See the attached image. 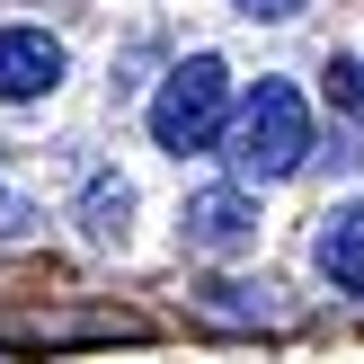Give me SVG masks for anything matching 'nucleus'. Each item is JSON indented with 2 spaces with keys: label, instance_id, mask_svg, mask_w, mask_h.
<instances>
[{
  "label": "nucleus",
  "instance_id": "obj_1",
  "mask_svg": "<svg viewBox=\"0 0 364 364\" xmlns=\"http://www.w3.org/2000/svg\"><path fill=\"white\" fill-rule=\"evenodd\" d=\"M223 160L240 178H294L302 160H311V98H302L294 80H258L240 107H231V124H223Z\"/></svg>",
  "mask_w": 364,
  "mask_h": 364
},
{
  "label": "nucleus",
  "instance_id": "obj_2",
  "mask_svg": "<svg viewBox=\"0 0 364 364\" xmlns=\"http://www.w3.org/2000/svg\"><path fill=\"white\" fill-rule=\"evenodd\" d=\"M223 124H231V71L213 53H187L151 98V142L160 151H213Z\"/></svg>",
  "mask_w": 364,
  "mask_h": 364
},
{
  "label": "nucleus",
  "instance_id": "obj_3",
  "mask_svg": "<svg viewBox=\"0 0 364 364\" xmlns=\"http://www.w3.org/2000/svg\"><path fill=\"white\" fill-rule=\"evenodd\" d=\"M63 89V45L45 27H0V107H27Z\"/></svg>",
  "mask_w": 364,
  "mask_h": 364
},
{
  "label": "nucleus",
  "instance_id": "obj_4",
  "mask_svg": "<svg viewBox=\"0 0 364 364\" xmlns=\"http://www.w3.org/2000/svg\"><path fill=\"white\" fill-rule=\"evenodd\" d=\"M178 223H187V249H213V258H231V249L258 240V205H249L240 187H196Z\"/></svg>",
  "mask_w": 364,
  "mask_h": 364
},
{
  "label": "nucleus",
  "instance_id": "obj_5",
  "mask_svg": "<svg viewBox=\"0 0 364 364\" xmlns=\"http://www.w3.org/2000/svg\"><path fill=\"white\" fill-rule=\"evenodd\" d=\"M311 267L338 284V294H364V205H347V213H329V223H320Z\"/></svg>",
  "mask_w": 364,
  "mask_h": 364
},
{
  "label": "nucleus",
  "instance_id": "obj_6",
  "mask_svg": "<svg viewBox=\"0 0 364 364\" xmlns=\"http://www.w3.org/2000/svg\"><path fill=\"white\" fill-rule=\"evenodd\" d=\"M124 213H134L124 187H98V196H89V231H124Z\"/></svg>",
  "mask_w": 364,
  "mask_h": 364
},
{
  "label": "nucleus",
  "instance_id": "obj_7",
  "mask_svg": "<svg viewBox=\"0 0 364 364\" xmlns=\"http://www.w3.org/2000/svg\"><path fill=\"white\" fill-rule=\"evenodd\" d=\"M231 9H240V18H302L311 0H231Z\"/></svg>",
  "mask_w": 364,
  "mask_h": 364
}]
</instances>
